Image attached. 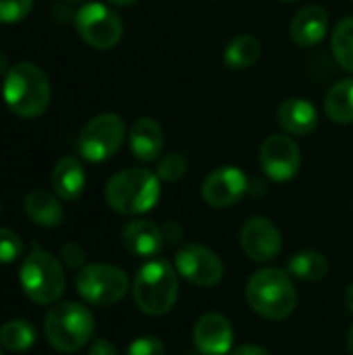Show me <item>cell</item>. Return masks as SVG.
<instances>
[{"label": "cell", "mask_w": 353, "mask_h": 355, "mask_svg": "<svg viewBox=\"0 0 353 355\" xmlns=\"http://www.w3.org/2000/svg\"><path fill=\"white\" fill-rule=\"evenodd\" d=\"M50 94L48 75L33 62H17L4 75V104L21 119H35L44 114L50 104Z\"/></svg>", "instance_id": "6da1fadb"}, {"label": "cell", "mask_w": 353, "mask_h": 355, "mask_svg": "<svg viewBox=\"0 0 353 355\" xmlns=\"http://www.w3.org/2000/svg\"><path fill=\"white\" fill-rule=\"evenodd\" d=\"M160 183L158 175L148 168H125L108 179L104 198L119 214H146L160 200Z\"/></svg>", "instance_id": "7a4b0ae2"}, {"label": "cell", "mask_w": 353, "mask_h": 355, "mask_svg": "<svg viewBox=\"0 0 353 355\" xmlns=\"http://www.w3.org/2000/svg\"><path fill=\"white\" fill-rule=\"evenodd\" d=\"M250 308L266 320H285L298 306V291L291 275L281 268H262L246 285Z\"/></svg>", "instance_id": "3957f363"}, {"label": "cell", "mask_w": 353, "mask_h": 355, "mask_svg": "<svg viewBox=\"0 0 353 355\" xmlns=\"http://www.w3.org/2000/svg\"><path fill=\"white\" fill-rule=\"evenodd\" d=\"M179 295L177 270L166 260L146 262L133 281V302L148 316H164Z\"/></svg>", "instance_id": "277c9868"}, {"label": "cell", "mask_w": 353, "mask_h": 355, "mask_svg": "<svg viewBox=\"0 0 353 355\" xmlns=\"http://www.w3.org/2000/svg\"><path fill=\"white\" fill-rule=\"evenodd\" d=\"M96 322L92 312L75 302H62L48 310L44 333L48 343L62 354H75L94 337Z\"/></svg>", "instance_id": "5b68a950"}, {"label": "cell", "mask_w": 353, "mask_h": 355, "mask_svg": "<svg viewBox=\"0 0 353 355\" xmlns=\"http://www.w3.org/2000/svg\"><path fill=\"white\" fill-rule=\"evenodd\" d=\"M19 281L23 293L40 306H50L58 302L67 285L60 260L37 245H33V250L23 260Z\"/></svg>", "instance_id": "8992f818"}, {"label": "cell", "mask_w": 353, "mask_h": 355, "mask_svg": "<svg viewBox=\"0 0 353 355\" xmlns=\"http://www.w3.org/2000/svg\"><path fill=\"white\" fill-rule=\"evenodd\" d=\"M79 295L92 306H112L129 291V277L114 264H89L75 277Z\"/></svg>", "instance_id": "52a82bcc"}, {"label": "cell", "mask_w": 353, "mask_h": 355, "mask_svg": "<svg viewBox=\"0 0 353 355\" xmlns=\"http://www.w3.org/2000/svg\"><path fill=\"white\" fill-rule=\"evenodd\" d=\"M125 139V123L114 112L94 116L77 137V152L87 162H104L112 158Z\"/></svg>", "instance_id": "ba28073f"}, {"label": "cell", "mask_w": 353, "mask_h": 355, "mask_svg": "<svg viewBox=\"0 0 353 355\" xmlns=\"http://www.w3.org/2000/svg\"><path fill=\"white\" fill-rule=\"evenodd\" d=\"M75 27L81 40L96 50H110L123 37V21L112 8L100 2L83 4L75 15Z\"/></svg>", "instance_id": "9c48e42d"}, {"label": "cell", "mask_w": 353, "mask_h": 355, "mask_svg": "<svg viewBox=\"0 0 353 355\" xmlns=\"http://www.w3.org/2000/svg\"><path fill=\"white\" fill-rule=\"evenodd\" d=\"M260 166L275 183L291 181L302 166V152L295 139L287 133H275L260 148Z\"/></svg>", "instance_id": "30bf717a"}, {"label": "cell", "mask_w": 353, "mask_h": 355, "mask_svg": "<svg viewBox=\"0 0 353 355\" xmlns=\"http://www.w3.org/2000/svg\"><path fill=\"white\" fill-rule=\"evenodd\" d=\"M175 270L198 287H214L223 281L225 275L221 258L210 248L200 243H187L177 252Z\"/></svg>", "instance_id": "8fae6325"}, {"label": "cell", "mask_w": 353, "mask_h": 355, "mask_svg": "<svg viewBox=\"0 0 353 355\" xmlns=\"http://www.w3.org/2000/svg\"><path fill=\"white\" fill-rule=\"evenodd\" d=\"M241 248L246 256L254 262H270L283 250V237L277 225L264 216H252L243 223L241 233Z\"/></svg>", "instance_id": "7c38bea8"}, {"label": "cell", "mask_w": 353, "mask_h": 355, "mask_svg": "<svg viewBox=\"0 0 353 355\" xmlns=\"http://www.w3.org/2000/svg\"><path fill=\"white\" fill-rule=\"evenodd\" d=\"M248 191V177L237 166L214 168L202 183V198L212 208H229Z\"/></svg>", "instance_id": "4fadbf2b"}, {"label": "cell", "mask_w": 353, "mask_h": 355, "mask_svg": "<svg viewBox=\"0 0 353 355\" xmlns=\"http://www.w3.org/2000/svg\"><path fill=\"white\" fill-rule=\"evenodd\" d=\"M233 341V324L223 314H204L193 327V345L202 355H229Z\"/></svg>", "instance_id": "5bb4252c"}, {"label": "cell", "mask_w": 353, "mask_h": 355, "mask_svg": "<svg viewBox=\"0 0 353 355\" xmlns=\"http://www.w3.org/2000/svg\"><path fill=\"white\" fill-rule=\"evenodd\" d=\"M329 12L318 4H310L295 12L289 25V33L298 46L310 48L325 40V35L329 33Z\"/></svg>", "instance_id": "9a60e30c"}, {"label": "cell", "mask_w": 353, "mask_h": 355, "mask_svg": "<svg viewBox=\"0 0 353 355\" xmlns=\"http://www.w3.org/2000/svg\"><path fill=\"white\" fill-rule=\"evenodd\" d=\"M123 245L131 256L137 258H152L162 252L164 248V233L150 220L135 218L125 225L123 229Z\"/></svg>", "instance_id": "2e32d148"}, {"label": "cell", "mask_w": 353, "mask_h": 355, "mask_svg": "<svg viewBox=\"0 0 353 355\" xmlns=\"http://www.w3.org/2000/svg\"><path fill=\"white\" fill-rule=\"evenodd\" d=\"M129 148L139 162H154L164 150V131L150 116L137 119L129 129Z\"/></svg>", "instance_id": "e0dca14e"}, {"label": "cell", "mask_w": 353, "mask_h": 355, "mask_svg": "<svg viewBox=\"0 0 353 355\" xmlns=\"http://www.w3.org/2000/svg\"><path fill=\"white\" fill-rule=\"evenodd\" d=\"M279 125L283 127V131H287L289 135H310L316 131L318 127V112L316 106L306 100V98H287L277 112Z\"/></svg>", "instance_id": "ac0fdd59"}, {"label": "cell", "mask_w": 353, "mask_h": 355, "mask_svg": "<svg viewBox=\"0 0 353 355\" xmlns=\"http://www.w3.org/2000/svg\"><path fill=\"white\" fill-rule=\"evenodd\" d=\"M52 187L60 200L64 202L77 200L85 189V171L81 162L73 156L60 158L52 171Z\"/></svg>", "instance_id": "d6986e66"}, {"label": "cell", "mask_w": 353, "mask_h": 355, "mask_svg": "<svg viewBox=\"0 0 353 355\" xmlns=\"http://www.w3.org/2000/svg\"><path fill=\"white\" fill-rule=\"evenodd\" d=\"M23 208H25V214L35 225L46 227V229L58 227L64 220V210L60 206V198L54 193H48L44 189H33L31 193H27Z\"/></svg>", "instance_id": "ffe728a7"}, {"label": "cell", "mask_w": 353, "mask_h": 355, "mask_svg": "<svg viewBox=\"0 0 353 355\" xmlns=\"http://www.w3.org/2000/svg\"><path fill=\"white\" fill-rule=\"evenodd\" d=\"M325 112L339 125L353 123V77L335 83L325 98Z\"/></svg>", "instance_id": "44dd1931"}, {"label": "cell", "mask_w": 353, "mask_h": 355, "mask_svg": "<svg viewBox=\"0 0 353 355\" xmlns=\"http://www.w3.org/2000/svg\"><path fill=\"white\" fill-rule=\"evenodd\" d=\"M329 268H331L329 260L320 252H314V250L300 252L293 258H289V262H287V272L306 283L322 281L329 275Z\"/></svg>", "instance_id": "7402d4cb"}, {"label": "cell", "mask_w": 353, "mask_h": 355, "mask_svg": "<svg viewBox=\"0 0 353 355\" xmlns=\"http://www.w3.org/2000/svg\"><path fill=\"white\" fill-rule=\"evenodd\" d=\"M260 54H262L260 40L250 35V33H241L235 40H231V44L227 46V50H225V64L229 69L243 71V69L254 67L258 62Z\"/></svg>", "instance_id": "603a6c76"}, {"label": "cell", "mask_w": 353, "mask_h": 355, "mask_svg": "<svg viewBox=\"0 0 353 355\" xmlns=\"http://www.w3.org/2000/svg\"><path fill=\"white\" fill-rule=\"evenodd\" d=\"M35 339H37V333H35L33 324L27 322V320H21V318L4 322L2 329H0V343H2V347H6L10 352H17V354L31 349Z\"/></svg>", "instance_id": "cb8c5ba5"}, {"label": "cell", "mask_w": 353, "mask_h": 355, "mask_svg": "<svg viewBox=\"0 0 353 355\" xmlns=\"http://www.w3.org/2000/svg\"><path fill=\"white\" fill-rule=\"evenodd\" d=\"M331 46H333L335 60L345 71L353 73V17H345L337 23L331 37Z\"/></svg>", "instance_id": "d4e9b609"}, {"label": "cell", "mask_w": 353, "mask_h": 355, "mask_svg": "<svg viewBox=\"0 0 353 355\" xmlns=\"http://www.w3.org/2000/svg\"><path fill=\"white\" fill-rule=\"evenodd\" d=\"M187 173V158L179 152H169L156 168V175L162 183H177Z\"/></svg>", "instance_id": "484cf974"}, {"label": "cell", "mask_w": 353, "mask_h": 355, "mask_svg": "<svg viewBox=\"0 0 353 355\" xmlns=\"http://www.w3.org/2000/svg\"><path fill=\"white\" fill-rule=\"evenodd\" d=\"M23 254V239L10 231V229H0V264H10Z\"/></svg>", "instance_id": "4316f807"}, {"label": "cell", "mask_w": 353, "mask_h": 355, "mask_svg": "<svg viewBox=\"0 0 353 355\" xmlns=\"http://www.w3.org/2000/svg\"><path fill=\"white\" fill-rule=\"evenodd\" d=\"M33 0H0V23H17L29 15Z\"/></svg>", "instance_id": "83f0119b"}, {"label": "cell", "mask_w": 353, "mask_h": 355, "mask_svg": "<svg viewBox=\"0 0 353 355\" xmlns=\"http://www.w3.org/2000/svg\"><path fill=\"white\" fill-rule=\"evenodd\" d=\"M127 355H166V347H164V343L158 337L148 335V337L135 339L129 345Z\"/></svg>", "instance_id": "f1b7e54d"}, {"label": "cell", "mask_w": 353, "mask_h": 355, "mask_svg": "<svg viewBox=\"0 0 353 355\" xmlns=\"http://www.w3.org/2000/svg\"><path fill=\"white\" fill-rule=\"evenodd\" d=\"M60 262L69 268H83L85 266V252L77 243H64L60 248Z\"/></svg>", "instance_id": "f546056e"}, {"label": "cell", "mask_w": 353, "mask_h": 355, "mask_svg": "<svg viewBox=\"0 0 353 355\" xmlns=\"http://www.w3.org/2000/svg\"><path fill=\"white\" fill-rule=\"evenodd\" d=\"M87 355H119V352H117V347L108 339H98V341L92 343Z\"/></svg>", "instance_id": "4dcf8cb0"}, {"label": "cell", "mask_w": 353, "mask_h": 355, "mask_svg": "<svg viewBox=\"0 0 353 355\" xmlns=\"http://www.w3.org/2000/svg\"><path fill=\"white\" fill-rule=\"evenodd\" d=\"M229 355H270L266 349L258 347V345H239L235 349H231Z\"/></svg>", "instance_id": "1f68e13d"}, {"label": "cell", "mask_w": 353, "mask_h": 355, "mask_svg": "<svg viewBox=\"0 0 353 355\" xmlns=\"http://www.w3.org/2000/svg\"><path fill=\"white\" fill-rule=\"evenodd\" d=\"M345 308L353 314V283L345 289Z\"/></svg>", "instance_id": "d6a6232c"}, {"label": "cell", "mask_w": 353, "mask_h": 355, "mask_svg": "<svg viewBox=\"0 0 353 355\" xmlns=\"http://www.w3.org/2000/svg\"><path fill=\"white\" fill-rule=\"evenodd\" d=\"M10 67H8V58H6V54L4 52H0V75L4 73L6 75V71H8Z\"/></svg>", "instance_id": "836d02e7"}, {"label": "cell", "mask_w": 353, "mask_h": 355, "mask_svg": "<svg viewBox=\"0 0 353 355\" xmlns=\"http://www.w3.org/2000/svg\"><path fill=\"white\" fill-rule=\"evenodd\" d=\"M110 4H117V6H131V4H135L137 0H108Z\"/></svg>", "instance_id": "e575fe53"}, {"label": "cell", "mask_w": 353, "mask_h": 355, "mask_svg": "<svg viewBox=\"0 0 353 355\" xmlns=\"http://www.w3.org/2000/svg\"><path fill=\"white\" fill-rule=\"evenodd\" d=\"M347 349H350V354L353 355V324L352 329H350V333H347Z\"/></svg>", "instance_id": "d590c367"}, {"label": "cell", "mask_w": 353, "mask_h": 355, "mask_svg": "<svg viewBox=\"0 0 353 355\" xmlns=\"http://www.w3.org/2000/svg\"><path fill=\"white\" fill-rule=\"evenodd\" d=\"M0 355H4V354H2V349H0Z\"/></svg>", "instance_id": "8d00e7d4"}, {"label": "cell", "mask_w": 353, "mask_h": 355, "mask_svg": "<svg viewBox=\"0 0 353 355\" xmlns=\"http://www.w3.org/2000/svg\"><path fill=\"white\" fill-rule=\"evenodd\" d=\"M285 2H291V0H285Z\"/></svg>", "instance_id": "74e56055"}]
</instances>
